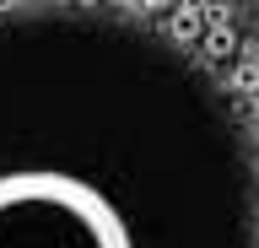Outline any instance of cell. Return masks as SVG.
<instances>
[{"instance_id": "2", "label": "cell", "mask_w": 259, "mask_h": 248, "mask_svg": "<svg viewBox=\"0 0 259 248\" xmlns=\"http://www.w3.org/2000/svg\"><path fill=\"white\" fill-rule=\"evenodd\" d=\"M254 6H259V0H254Z\"/></svg>"}, {"instance_id": "1", "label": "cell", "mask_w": 259, "mask_h": 248, "mask_svg": "<svg viewBox=\"0 0 259 248\" xmlns=\"http://www.w3.org/2000/svg\"><path fill=\"white\" fill-rule=\"evenodd\" d=\"M0 248H135L124 216L76 173H0Z\"/></svg>"}]
</instances>
